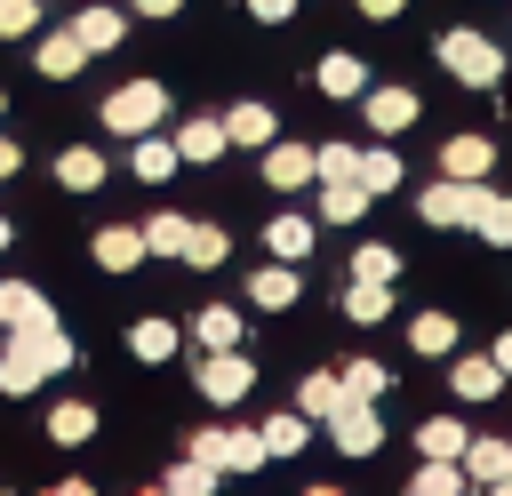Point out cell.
<instances>
[{
	"label": "cell",
	"instance_id": "6da1fadb",
	"mask_svg": "<svg viewBox=\"0 0 512 496\" xmlns=\"http://www.w3.org/2000/svg\"><path fill=\"white\" fill-rule=\"evenodd\" d=\"M72 368V336L48 320V328H8L0 336V392H32L40 376Z\"/></svg>",
	"mask_w": 512,
	"mask_h": 496
},
{
	"label": "cell",
	"instance_id": "7a4b0ae2",
	"mask_svg": "<svg viewBox=\"0 0 512 496\" xmlns=\"http://www.w3.org/2000/svg\"><path fill=\"white\" fill-rule=\"evenodd\" d=\"M440 64L464 80V88H496L504 80V48L488 32H440Z\"/></svg>",
	"mask_w": 512,
	"mask_h": 496
},
{
	"label": "cell",
	"instance_id": "3957f363",
	"mask_svg": "<svg viewBox=\"0 0 512 496\" xmlns=\"http://www.w3.org/2000/svg\"><path fill=\"white\" fill-rule=\"evenodd\" d=\"M160 112H168V88H160V80H128V88L104 96V128H112V136H152Z\"/></svg>",
	"mask_w": 512,
	"mask_h": 496
},
{
	"label": "cell",
	"instance_id": "277c9868",
	"mask_svg": "<svg viewBox=\"0 0 512 496\" xmlns=\"http://www.w3.org/2000/svg\"><path fill=\"white\" fill-rule=\"evenodd\" d=\"M328 440H336L344 456H376V448H384V416H376V400L344 392V400L328 408Z\"/></svg>",
	"mask_w": 512,
	"mask_h": 496
},
{
	"label": "cell",
	"instance_id": "5b68a950",
	"mask_svg": "<svg viewBox=\"0 0 512 496\" xmlns=\"http://www.w3.org/2000/svg\"><path fill=\"white\" fill-rule=\"evenodd\" d=\"M480 200H488V184H472V176H440V184H424V192H416L424 224H472V216H480Z\"/></svg>",
	"mask_w": 512,
	"mask_h": 496
},
{
	"label": "cell",
	"instance_id": "8992f818",
	"mask_svg": "<svg viewBox=\"0 0 512 496\" xmlns=\"http://www.w3.org/2000/svg\"><path fill=\"white\" fill-rule=\"evenodd\" d=\"M192 456L200 464H216V472H256V464H272L264 456V432H192Z\"/></svg>",
	"mask_w": 512,
	"mask_h": 496
},
{
	"label": "cell",
	"instance_id": "52a82bcc",
	"mask_svg": "<svg viewBox=\"0 0 512 496\" xmlns=\"http://www.w3.org/2000/svg\"><path fill=\"white\" fill-rule=\"evenodd\" d=\"M248 384H256V368H248V360H240V352H232V344H224V352H208V360H200V400H240V392H248Z\"/></svg>",
	"mask_w": 512,
	"mask_h": 496
},
{
	"label": "cell",
	"instance_id": "ba28073f",
	"mask_svg": "<svg viewBox=\"0 0 512 496\" xmlns=\"http://www.w3.org/2000/svg\"><path fill=\"white\" fill-rule=\"evenodd\" d=\"M368 128H376V136L416 128V88H368Z\"/></svg>",
	"mask_w": 512,
	"mask_h": 496
},
{
	"label": "cell",
	"instance_id": "9c48e42d",
	"mask_svg": "<svg viewBox=\"0 0 512 496\" xmlns=\"http://www.w3.org/2000/svg\"><path fill=\"white\" fill-rule=\"evenodd\" d=\"M488 168H496V144H488V136H448V144H440V176H472V184H480Z\"/></svg>",
	"mask_w": 512,
	"mask_h": 496
},
{
	"label": "cell",
	"instance_id": "30bf717a",
	"mask_svg": "<svg viewBox=\"0 0 512 496\" xmlns=\"http://www.w3.org/2000/svg\"><path fill=\"white\" fill-rule=\"evenodd\" d=\"M320 216L328 224H360L368 216V184L360 176H320Z\"/></svg>",
	"mask_w": 512,
	"mask_h": 496
},
{
	"label": "cell",
	"instance_id": "8fae6325",
	"mask_svg": "<svg viewBox=\"0 0 512 496\" xmlns=\"http://www.w3.org/2000/svg\"><path fill=\"white\" fill-rule=\"evenodd\" d=\"M56 312H48V296L40 288H24V280H0V328H48Z\"/></svg>",
	"mask_w": 512,
	"mask_h": 496
},
{
	"label": "cell",
	"instance_id": "7c38bea8",
	"mask_svg": "<svg viewBox=\"0 0 512 496\" xmlns=\"http://www.w3.org/2000/svg\"><path fill=\"white\" fill-rule=\"evenodd\" d=\"M320 168H312V144H272L264 152V184H280V192H296V184H312Z\"/></svg>",
	"mask_w": 512,
	"mask_h": 496
},
{
	"label": "cell",
	"instance_id": "4fadbf2b",
	"mask_svg": "<svg viewBox=\"0 0 512 496\" xmlns=\"http://www.w3.org/2000/svg\"><path fill=\"white\" fill-rule=\"evenodd\" d=\"M152 248H144V232H128V224H112V232H96V264L104 272H136Z\"/></svg>",
	"mask_w": 512,
	"mask_h": 496
},
{
	"label": "cell",
	"instance_id": "5bb4252c",
	"mask_svg": "<svg viewBox=\"0 0 512 496\" xmlns=\"http://www.w3.org/2000/svg\"><path fill=\"white\" fill-rule=\"evenodd\" d=\"M248 296H256L264 312H288V304L304 296V280H296V272H288V256H280L272 272H248Z\"/></svg>",
	"mask_w": 512,
	"mask_h": 496
},
{
	"label": "cell",
	"instance_id": "9a60e30c",
	"mask_svg": "<svg viewBox=\"0 0 512 496\" xmlns=\"http://www.w3.org/2000/svg\"><path fill=\"white\" fill-rule=\"evenodd\" d=\"M56 184H64V192H96V184H104V152H88V144H64V160H56Z\"/></svg>",
	"mask_w": 512,
	"mask_h": 496
},
{
	"label": "cell",
	"instance_id": "2e32d148",
	"mask_svg": "<svg viewBox=\"0 0 512 496\" xmlns=\"http://www.w3.org/2000/svg\"><path fill=\"white\" fill-rule=\"evenodd\" d=\"M312 80H320V96H360V88H368V64H360V56H320Z\"/></svg>",
	"mask_w": 512,
	"mask_h": 496
},
{
	"label": "cell",
	"instance_id": "e0dca14e",
	"mask_svg": "<svg viewBox=\"0 0 512 496\" xmlns=\"http://www.w3.org/2000/svg\"><path fill=\"white\" fill-rule=\"evenodd\" d=\"M176 152H184V160H224V152H232V136H224V120H184Z\"/></svg>",
	"mask_w": 512,
	"mask_h": 496
},
{
	"label": "cell",
	"instance_id": "ac0fdd59",
	"mask_svg": "<svg viewBox=\"0 0 512 496\" xmlns=\"http://www.w3.org/2000/svg\"><path fill=\"white\" fill-rule=\"evenodd\" d=\"M264 248H272V256H288V264H296V256H312V216H272V224H264Z\"/></svg>",
	"mask_w": 512,
	"mask_h": 496
},
{
	"label": "cell",
	"instance_id": "d6986e66",
	"mask_svg": "<svg viewBox=\"0 0 512 496\" xmlns=\"http://www.w3.org/2000/svg\"><path fill=\"white\" fill-rule=\"evenodd\" d=\"M344 312H352L360 328H368V320H384V312H392V280H360V272H352V288H344Z\"/></svg>",
	"mask_w": 512,
	"mask_h": 496
},
{
	"label": "cell",
	"instance_id": "ffe728a7",
	"mask_svg": "<svg viewBox=\"0 0 512 496\" xmlns=\"http://www.w3.org/2000/svg\"><path fill=\"white\" fill-rule=\"evenodd\" d=\"M408 344H416L424 360H440V352H456V320H448V312H416V320H408Z\"/></svg>",
	"mask_w": 512,
	"mask_h": 496
},
{
	"label": "cell",
	"instance_id": "44dd1931",
	"mask_svg": "<svg viewBox=\"0 0 512 496\" xmlns=\"http://www.w3.org/2000/svg\"><path fill=\"white\" fill-rule=\"evenodd\" d=\"M448 384H456V400H496L504 368H496V360H456V368H448Z\"/></svg>",
	"mask_w": 512,
	"mask_h": 496
},
{
	"label": "cell",
	"instance_id": "7402d4cb",
	"mask_svg": "<svg viewBox=\"0 0 512 496\" xmlns=\"http://www.w3.org/2000/svg\"><path fill=\"white\" fill-rule=\"evenodd\" d=\"M88 432H96V408H88V400H56V408H48V440H56V448H72V440H88Z\"/></svg>",
	"mask_w": 512,
	"mask_h": 496
},
{
	"label": "cell",
	"instance_id": "603a6c76",
	"mask_svg": "<svg viewBox=\"0 0 512 496\" xmlns=\"http://www.w3.org/2000/svg\"><path fill=\"white\" fill-rule=\"evenodd\" d=\"M504 456H512V440H464V480H480V488H496V472H504Z\"/></svg>",
	"mask_w": 512,
	"mask_h": 496
},
{
	"label": "cell",
	"instance_id": "cb8c5ba5",
	"mask_svg": "<svg viewBox=\"0 0 512 496\" xmlns=\"http://www.w3.org/2000/svg\"><path fill=\"white\" fill-rule=\"evenodd\" d=\"M88 64V48H80V32H48L40 40V72H56V80H72Z\"/></svg>",
	"mask_w": 512,
	"mask_h": 496
},
{
	"label": "cell",
	"instance_id": "d4e9b609",
	"mask_svg": "<svg viewBox=\"0 0 512 496\" xmlns=\"http://www.w3.org/2000/svg\"><path fill=\"white\" fill-rule=\"evenodd\" d=\"M224 136L232 144H272V104H232L224 112Z\"/></svg>",
	"mask_w": 512,
	"mask_h": 496
},
{
	"label": "cell",
	"instance_id": "484cf974",
	"mask_svg": "<svg viewBox=\"0 0 512 496\" xmlns=\"http://www.w3.org/2000/svg\"><path fill=\"white\" fill-rule=\"evenodd\" d=\"M304 424H312L304 408H288V416H264V424H256V432H264V456H296V448H304Z\"/></svg>",
	"mask_w": 512,
	"mask_h": 496
},
{
	"label": "cell",
	"instance_id": "4316f807",
	"mask_svg": "<svg viewBox=\"0 0 512 496\" xmlns=\"http://www.w3.org/2000/svg\"><path fill=\"white\" fill-rule=\"evenodd\" d=\"M472 232H480L488 248H512V192H488L480 216H472Z\"/></svg>",
	"mask_w": 512,
	"mask_h": 496
},
{
	"label": "cell",
	"instance_id": "83f0119b",
	"mask_svg": "<svg viewBox=\"0 0 512 496\" xmlns=\"http://www.w3.org/2000/svg\"><path fill=\"white\" fill-rule=\"evenodd\" d=\"M72 32H80V48L96 56V48H112V40H120V8H80V16H72Z\"/></svg>",
	"mask_w": 512,
	"mask_h": 496
},
{
	"label": "cell",
	"instance_id": "f1b7e54d",
	"mask_svg": "<svg viewBox=\"0 0 512 496\" xmlns=\"http://www.w3.org/2000/svg\"><path fill=\"white\" fill-rule=\"evenodd\" d=\"M128 168H136L144 184H168V176L184 168V152H176V144H136V152H128Z\"/></svg>",
	"mask_w": 512,
	"mask_h": 496
},
{
	"label": "cell",
	"instance_id": "f546056e",
	"mask_svg": "<svg viewBox=\"0 0 512 496\" xmlns=\"http://www.w3.org/2000/svg\"><path fill=\"white\" fill-rule=\"evenodd\" d=\"M352 176H360V184H368V200H376V192H392V184H400V160H392L384 144H368V152L352 160Z\"/></svg>",
	"mask_w": 512,
	"mask_h": 496
},
{
	"label": "cell",
	"instance_id": "4dcf8cb0",
	"mask_svg": "<svg viewBox=\"0 0 512 496\" xmlns=\"http://www.w3.org/2000/svg\"><path fill=\"white\" fill-rule=\"evenodd\" d=\"M192 336H200L208 352H224V344H240V312H232V304H208V312L192 320Z\"/></svg>",
	"mask_w": 512,
	"mask_h": 496
},
{
	"label": "cell",
	"instance_id": "1f68e13d",
	"mask_svg": "<svg viewBox=\"0 0 512 496\" xmlns=\"http://www.w3.org/2000/svg\"><path fill=\"white\" fill-rule=\"evenodd\" d=\"M456 488H464V464L456 456H424L416 464V496H456Z\"/></svg>",
	"mask_w": 512,
	"mask_h": 496
},
{
	"label": "cell",
	"instance_id": "d6a6232c",
	"mask_svg": "<svg viewBox=\"0 0 512 496\" xmlns=\"http://www.w3.org/2000/svg\"><path fill=\"white\" fill-rule=\"evenodd\" d=\"M128 352H136V360H168V352H176V328H168V320H136V328H128Z\"/></svg>",
	"mask_w": 512,
	"mask_h": 496
},
{
	"label": "cell",
	"instance_id": "836d02e7",
	"mask_svg": "<svg viewBox=\"0 0 512 496\" xmlns=\"http://www.w3.org/2000/svg\"><path fill=\"white\" fill-rule=\"evenodd\" d=\"M464 440H472V432H464L456 416H432V424L416 432V448H424V456H464Z\"/></svg>",
	"mask_w": 512,
	"mask_h": 496
},
{
	"label": "cell",
	"instance_id": "e575fe53",
	"mask_svg": "<svg viewBox=\"0 0 512 496\" xmlns=\"http://www.w3.org/2000/svg\"><path fill=\"white\" fill-rule=\"evenodd\" d=\"M184 232H192V224H184V216H168V208H160V216H152V224H144V248H152V256H184Z\"/></svg>",
	"mask_w": 512,
	"mask_h": 496
},
{
	"label": "cell",
	"instance_id": "d590c367",
	"mask_svg": "<svg viewBox=\"0 0 512 496\" xmlns=\"http://www.w3.org/2000/svg\"><path fill=\"white\" fill-rule=\"evenodd\" d=\"M336 400H344V376H304V384H296V408H304V416H328Z\"/></svg>",
	"mask_w": 512,
	"mask_h": 496
},
{
	"label": "cell",
	"instance_id": "8d00e7d4",
	"mask_svg": "<svg viewBox=\"0 0 512 496\" xmlns=\"http://www.w3.org/2000/svg\"><path fill=\"white\" fill-rule=\"evenodd\" d=\"M160 488H168V496H208V488H216V464H200V456H192V464L160 472Z\"/></svg>",
	"mask_w": 512,
	"mask_h": 496
},
{
	"label": "cell",
	"instance_id": "74e56055",
	"mask_svg": "<svg viewBox=\"0 0 512 496\" xmlns=\"http://www.w3.org/2000/svg\"><path fill=\"white\" fill-rule=\"evenodd\" d=\"M184 264H200V272L224 264V232H216V224H192V232H184Z\"/></svg>",
	"mask_w": 512,
	"mask_h": 496
},
{
	"label": "cell",
	"instance_id": "f35d334b",
	"mask_svg": "<svg viewBox=\"0 0 512 496\" xmlns=\"http://www.w3.org/2000/svg\"><path fill=\"white\" fill-rule=\"evenodd\" d=\"M352 272H360V280H400V256H392L384 240H368V248L352 256Z\"/></svg>",
	"mask_w": 512,
	"mask_h": 496
},
{
	"label": "cell",
	"instance_id": "ab89813d",
	"mask_svg": "<svg viewBox=\"0 0 512 496\" xmlns=\"http://www.w3.org/2000/svg\"><path fill=\"white\" fill-rule=\"evenodd\" d=\"M384 384H392V376H384L376 360H352V368H344V392H360V400H384Z\"/></svg>",
	"mask_w": 512,
	"mask_h": 496
},
{
	"label": "cell",
	"instance_id": "60d3db41",
	"mask_svg": "<svg viewBox=\"0 0 512 496\" xmlns=\"http://www.w3.org/2000/svg\"><path fill=\"white\" fill-rule=\"evenodd\" d=\"M32 24H40V8H32V0H0V40H24Z\"/></svg>",
	"mask_w": 512,
	"mask_h": 496
},
{
	"label": "cell",
	"instance_id": "b9f144b4",
	"mask_svg": "<svg viewBox=\"0 0 512 496\" xmlns=\"http://www.w3.org/2000/svg\"><path fill=\"white\" fill-rule=\"evenodd\" d=\"M352 160H360L352 144H312V168H320V176H352Z\"/></svg>",
	"mask_w": 512,
	"mask_h": 496
},
{
	"label": "cell",
	"instance_id": "7bdbcfd3",
	"mask_svg": "<svg viewBox=\"0 0 512 496\" xmlns=\"http://www.w3.org/2000/svg\"><path fill=\"white\" fill-rule=\"evenodd\" d=\"M288 8H296V0H248V16H256V24H288Z\"/></svg>",
	"mask_w": 512,
	"mask_h": 496
},
{
	"label": "cell",
	"instance_id": "ee69618b",
	"mask_svg": "<svg viewBox=\"0 0 512 496\" xmlns=\"http://www.w3.org/2000/svg\"><path fill=\"white\" fill-rule=\"evenodd\" d=\"M400 8H408V0H360V16H376V24H384V16H400Z\"/></svg>",
	"mask_w": 512,
	"mask_h": 496
},
{
	"label": "cell",
	"instance_id": "f6af8a7d",
	"mask_svg": "<svg viewBox=\"0 0 512 496\" xmlns=\"http://www.w3.org/2000/svg\"><path fill=\"white\" fill-rule=\"evenodd\" d=\"M488 360H496V368H504V376H512V328H504V336H496V352H488Z\"/></svg>",
	"mask_w": 512,
	"mask_h": 496
},
{
	"label": "cell",
	"instance_id": "bcb514c9",
	"mask_svg": "<svg viewBox=\"0 0 512 496\" xmlns=\"http://www.w3.org/2000/svg\"><path fill=\"white\" fill-rule=\"evenodd\" d=\"M184 0H136V16H176Z\"/></svg>",
	"mask_w": 512,
	"mask_h": 496
},
{
	"label": "cell",
	"instance_id": "7dc6e473",
	"mask_svg": "<svg viewBox=\"0 0 512 496\" xmlns=\"http://www.w3.org/2000/svg\"><path fill=\"white\" fill-rule=\"evenodd\" d=\"M16 160H24V152H16L8 136H0V176H16Z\"/></svg>",
	"mask_w": 512,
	"mask_h": 496
},
{
	"label": "cell",
	"instance_id": "c3c4849f",
	"mask_svg": "<svg viewBox=\"0 0 512 496\" xmlns=\"http://www.w3.org/2000/svg\"><path fill=\"white\" fill-rule=\"evenodd\" d=\"M496 488H504V496H512V456H504V472H496Z\"/></svg>",
	"mask_w": 512,
	"mask_h": 496
},
{
	"label": "cell",
	"instance_id": "681fc988",
	"mask_svg": "<svg viewBox=\"0 0 512 496\" xmlns=\"http://www.w3.org/2000/svg\"><path fill=\"white\" fill-rule=\"evenodd\" d=\"M0 248H8V216H0Z\"/></svg>",
	"mask_w": 512,
	"mask_h": 496
}]
</instances>
